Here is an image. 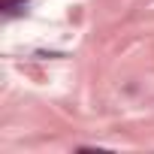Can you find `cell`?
<instances>
[{
	"label": "cell",
	"mask_w": 154,
	"mask_h": 154,
	"mask_svg": "<svg viewBox=\"0 0 154 154\" xmlns=\"http://www.w3.org/2000/svg\"><path fill=\"white\" fill-rule=\"evenodd\" d=\"M21 6H27V0H0V9H3L6 15H15Z\"/></svg>",
	"instance_id": "obj_1"
}]
</instances>
